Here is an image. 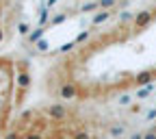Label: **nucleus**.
<instances>
[{
  "label": "nucleus",
  "mask_w": 156,
  "mask_h": 139,
  "mask_svg": "<svg viewBox=\"0 0 156 139\" xmlns=\"http://www.w3.org/2000/svg\"><path fill=\"white\" fill-rule=\"evenodd\" d=\"M154 20V13H152V9H143V11H139L134 15V28L136 31H141V28H145V26H150V22Z\"/></svg>",
  "instance_id": "nucleus-1"
},
{
  "label": "nucleus",
  "mask_w": 156,
  "mask_h": 139,
  "mask_svg": "<svg viewBox=\"0 0 156 139\" xmlns=\"http://www.w3.org/2000/svg\"><path fill=\"white\" fill-rule=\"evenodd\" d=\"M46 113H48V117L50 120H63V117H67V107H63V104H50L48 109H46Z\"/></svg>",
  "instance_id": "nucleus-2"
},
{
  "label": "nucleus",
  "mask_w": 156,
  "mask_h": 139,
  "mask_svg": "<svg viewBox=\"0 0 156 139\" xmlns=\"http://www.w3.org/2000/svg\"><path fill=\"white\" fill-rule=\"evenodd\" d=\"M58 96H61L63 100H74V98L78 96V87L74 83H63L61 89H58Z\"/></svg>",
  "instance_id": "nucleus-3"
},
{
  "label": "nucleus",
  "mask_w": 156,
  "mask_h": 139,
  "mask_svg": "<svg viewBox=\"0 0 156 139\" xmlns=\"http://www.w3.org/2000/svg\"><path fill=\"white\" fill-rule=\"evenodd\" d=\"M152 76H154V72H141V74H136L134 83H136V85H141V87H145V85L152 83Z\"/></svg>",
  "instance_id": "nucleus-4"
},
{
  "label": "nucleus",
  "mask_w": 156,
  "mask_h": 139,
  "mask_svg": "<svg viewBox=\"0 0 156 139\" xmlns=\"http://www.w3.org/2000/svg\"><path fill=\"white\" fill-rule=\"evenodd\" d=\"M154 83H150V85H145V87H141L139 91H136V100H143V98H147V96H152L154 93Z\"/></svg>",
  "instance_id": "nucleus-5"
},
{
  "label": "nucleus",
  "mask_w": 156,
  "mask_h": 139,
  "mask_svg": "<svg viewBox=\"0 0 156 139\" xmlns=\"http://www.w3.org/2000/svg\"><path fill=\"white\" fill-rule=\"evenodd\" d=\"M108 17H111V13H108V11H98V13L91 17V24H95V26H98V24H104Z\"/></svg>",
  "instance_id": "nucleus-6"
},
{
  "label": "nucleus",
  "mask_w": 156,
  "mask_h": 139,
  "mask_svg": "<svg viewBox=\"0 0 156 139\" xmlns=\"http://www.w3.org/2000/svg\"><path fill=\"white\" fill-rule=\"evenodd\" d=\"M30 85V76H28V72H20L17 74V87L20 89H26Z\"/></svg>",
  "instance_id": "nucleus-7"
},
{
  "label": "nucleus",
  "mask_w": 156,
  "mask_h": 139,
  "mask_svg": "<svg viewBox=\"0 0 156 139\" xmlns=\"http://www.w3.org/2000/svg\"><path fill=\"white\" fill-rule=\"evenodd\" d=\"M108 133H111V137H122V135L126 133V126H124V124H113Z\"/></svg>",
  "instance_id": "nucleus-8"
},
{
  "label": "nucleus",
  "mask_w": 156,
  "mask_h": 139,
  "mask_svg": "<svg viewBox=\"0 0 156 139\" xmlns=\"http://www.w3.org/2000/svg\"><path fill=\"white\" fill-rule=\"evenodd\" d=\"M41 35H44V26H39V28H35V31H30V35H28V39L30 42H41Z\"/></svg>",
  "instance_id": "nucleus-9"
},
{
  "label": "nucleus",
  "mask_w": 156,
  "mask_h": 139,
  "mask_svg": "<svg viewBox=\"0 0 156 139\" xmlns=\"http://www.w3.org/2000/svg\"><path fill=\"white\" fill-rule=\"evenodd\" d=\"M117 102H119V107H130L132 104V96L130 93H122L119 98H117Z\"/></svg>",
  "instance_id": "nucleus-10"
},
{
  "label": "nucleus",
  "mask_w": 156,
  "mask_h": 139,
  "mask_svg": "<svg viewBox=\"0 0 156 139\" xmlns=\"http://www.w3.org/2000/svg\"><path fill=\"white\" fill-rule=\"evenodd\" d=\"M80 11H83V13H91V11L98 13V11H100V5H98V2H89V5H83Z\"/></svg>",
  "instance_id": "nucleus-11"
},
{
  "label": "nucleus",
  "mask_w": 156,
  "mask_h": 139,
  "mask_svg": "<svg viewBox=\"0 0 156 139\" xmlns=\"http://www.w3.org/2000/svg\"><path fill=\"white\" fill-rule=\"evenodd\" d=\"M98 5H100V11H111L117 2H115V0H100Z\"/></svg>",
  "instance_id": "nucleus-12"
},
{
  "label": "nucleus",
  "mask_w": 156,
  "mask_h": 139,
  "mask_svg": "<svg viewBox=\"0 0 156 139\" xmlns=\"http://www.w3.org/2000/svg\"><path fill=\"white\" fill-rule=\"evenodd\" d=\"M119 22H122V24L134 22V15H132V13H128V11H124V13H119Z\"/></svg>",
  "instance_id": "nucleus-13"
},
{
  "label": "nucleus",
  "mask_w": 156,
  "mask_h": 139,
  "mask_svg": "<svg viewBox=\"0 0 156 139\" xmlns=\"http://www.w3.org/2000/svg\"><path fill=\"white\" fill-rule=\"evenodd\" d=\"M87 39H89V31H83V33H78L76 44H83V42H87Z\"/></svg>",
  "instance_id": "nucleus-14"
},
{
  "label": "nucleus",
  "mask_w": 156,
  "mask_h": 139,
  "mask_svg": "<svg viewBox=\"0 0 156 139\" xmlns=\"http://www.w3.org/2000/svg\"><path fill=\"white\" fill-rule=\"evenodd\" d=\"M28 28H30V26H28L26 22H20V24H17V31L22 33V35H26V33H28ZM28 35H30V33H28Z\"/></svg>",
  "instance_id": "nucleus-15"
},
{
  "label": "nucleus",
  "mask_w": 156,
  "mask_h": 139,
  "mask_svg": "<svg viewBox=\"0 0 156 139\" xmlns=\"http://www.w3.org/2000/svg\"><path fill=\"white\" fill-rule=\"evenodd\" d=\"M143 139H156V128H150L143 133Z\"/></svg>",
  "instance_id": "nucleus-16"
},
{
  "label": "nucleus",
  "mask_w": 156,
  "mask_h": 139,
  "mask_svg": "<svg viewBox=\"0 0 156 139\" xmlns=\"http://www.w3.org/2000/svg\"><path fill=\"white\" fill-rule=\"evenodd\" d=\"M145 120H147V122H152V120H156V107H154V109H150V111L145 113Z\"/></svg>",
  "instance_id": "nucleus-17"
},
{
  "label": "nucleus",
  "mask_w": 156,
  "mask_h": 139,
  "mask_svg": "<svg viewBox=\"0 0 156 139\" xmlns=\"http://www.w3.org/2000/svg\"><path fill=\"white\" fill-rule=\"evenodd\" d=\"M63 20H65V13H58V15H54V17H52V24H61Z\"/></svg>",
  "instance_id": "nucleus-18"
},
{
  "label": "nucleus",
  "mask_w": 156,
  "mask_h": 139,
  "mask_svg": "<svg viewBox=\"0 0 156 139\" xmlns=\"http://www.w3.org/2000/svg\"><path fill=\"white\" fill-rule=\"evenodd\" d=\"M37 48H39V50H48V42H46V39H41V42L37 44Z\"/></svg>",
  "instance_id": "nucleus-19"
},
{
  "label": "nucleus",
  "mask_w": 156,
  "mask_h": 139,
  "mask_svg": "<svg viewBox=\"0 0 156 139\" xmlns=\"http://www.w3.org/2000/svg\"><path fill=\"white\" fill-rule=\"evenodd\" d=\"M74 139H91V137H89L87 133H76V135H74Z\"/></svg>",
  "instance_id": "nucleus-20"
},
{
  "label": "nucleus",
  "mask_w": 156,
  "mask_h": 139,
  "mask_svg": "<svg viewBox=\"0 0 156 139\" xmlns=\"http://www.w3.org/2000/svg\"><path fill=\"white\" fill-rule=\"evenodd\" d=\"M24 139H41V135H39V133H28Z\"/></svg>",
  "instance_id": "nucleus-21"
},
{
  "label": "nucleus",
  "mask_w": 156,
  "mask_h": 139,
  "mask_svg": "<svg viewBox=\"0 0 156 139\" xmlns=\"http://www.w3.org/2000/svg\"><path fill=\"white\" fill-rule=\"evenodd\" d=\"M139 111H141L139 104H132V107H130V113H139Z\"/></svg>",
  "instance_id": "nucleus-22"
},
{
  "label": "nucleus",
  "mask_w": 156,
  "mask_h": 139,
  "mask_svg": "<svg viewBox=\"0 0 156 139\" xmlns=\"http://www.w3.org/2000/svg\"><path fill=\"white\" fill-rule=\"evenodd\" d=\"M72 46H74V44H65V46H61V52H67V50H72Z\"/></svg>",
  "instance_id": "nucleus-23"
},
{
  "label": "nucleus",
  "mask_w": 156,
  "mask_h": 139,
  "mask_svg": "<svg viewBox=\"0 0 156 139\" xmlns=\"http://www.w3.org/2000/svg\"><path fill=\"white\" fill-rule=\"evenodd\" d=\"M5 139H20V135H17V133H9Z\"/></svg>",
  "instance_id": "nucleus-24"
},
{
  "label": "nucleus",
  "mask_w": 156,
  "mask_h": 139,
  "mask_svg": "<svg viewBox=\"0 0 156 139\" xmlns=\"http://www.w3.org/2000/svg\"><path fill=\"white\" fill-rule=\"evenodd\" d=\"M130 139H143V133H134V135H130Z\"/></svg>",
  "instance_id": "nucleus-25"
},
{
  "label": "nucleus",
  "mask_w": 156,
  "mask_h": 139,
  "mask_svg": "<svg viewBox=\"0 0 156 139\" xmlns=\"http://www.w3.org/2000/svg\"><path fill=\"white\" fill-rule=\"evenodd\" d=\"M2 39H5V33H2V28H0V42H2Z\"/></svg>",
  "instance_id": "nucleus-26"
},
{
  "label": "nucleus",
  "mask_w": 156,
  "mask_h": 139,
  "mask_svg": "<svg viewBox=\"0 0 156 139\" xmlns=\"http://www.w3.org/2000/svg\"><path fill=\"white\" fill-rule=\"evenodd\" d=\"M154 128H156V126H154Z\"/></svg>",
  "instance_id": "nucleus-27"
}]
</instances>
